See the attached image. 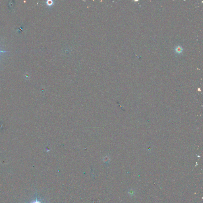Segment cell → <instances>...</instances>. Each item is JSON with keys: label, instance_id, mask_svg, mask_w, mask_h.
Listing matches in <instances>:
<instances>
[{"label": "cell", "instance_id": "1", "mask_svg": "<svg viewBox=\"0 0 203 203\" xmlns=\"http://www.w3.org/2000/svg\"><path fill=\"white\" fill-rule=\"evenodd\" d=\"M29 203H45L43 202V201L42 200L40 199L38 197H36V199L34 200H32V201L30 202Z\"/></svg>", "mask_w": 203, "mask_h": 203}, {"label": "cell", "instance_id": "2", "mask_svg": "<svg viewBox=\"0 0 203 203\" xmlns=\"http://www.w3.org/2000/svg\"><path fill=\"white\" fill-rule=\"evenodd\" d=\"M175 52H176L177 53L181 54V53L182 52H183V49L181 46L179 45V46H177V47H176L175 49Z\"/></svg>", "mask_w": 203, "mask_h": 203}, {"label": "cell", "instance_id": "3", "mask_svg": "<svg viewBox=\"0 0 203 203\" xmlns=\"http://www.w3.org/2000/svg\"><path fill=\"white\" fill-rule=\"evenodd\" d=\"M5 52H7V51H0V53H5Z\"/></svg>", "mask_w": 203, "mask_h": 203}]
</instances>
